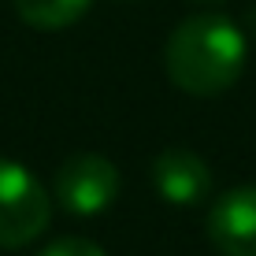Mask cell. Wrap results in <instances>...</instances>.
<instances>
[{
    "mask_svg": "<svg viewBox=\"0 0 256 256\" xmlns=\"http://www.w3.org/2000/svg\"><path fill=\"white\" fill-rule=\"evenodd\" d=\"M52 200L22 164L0 160V249H19L48 226Z\"/></svg>",
    "mask_w": 256,
    "mask_h": 256,
    "instance_id": "7a4b0ae2",
    "label": "cell"
},
{
    "mask_svg": "<svg viewBox=\"0 0 256 256\" xmlns=\"http://www.w3.org/2000/svg\"><path fill=\"white\" fill-rule=\"evenodd\" d=\"M119 197V171L96 152H78L56 171V200L70 216H100Z\"/></svg>",
    "mask_w": 256,
    "mask_h": 256,
    "instance_id": "3957f363",
    "label": "cell"
},
{
    "mask_svg": "<svg viewBox=\"0 0 256 256\" xmlns=\"http://www.w3.org/2000/svg\"><path fill=\"white\" fill-rule=\"evenodd\" d=\"M152 186L167 204L193 208L212 193V171L190 148H164L152 160Z\"/></svg>",
    "mask_w": 256,
    "mask_h": 256,
    "instance_id": "5b68a950",
    "label": "cell"
},
{
    "mask_svg": "<svg viewBox=\"0 0 256 256\" xmlns=\"http://www.w3.org/2000/svg\"><path fill=\"white\" fill-rule=\"evenodd\" d=\"M197 4H223V0H197Z\"/></svg>",
    "mask_w": 256,
    "mask_h": 256,
    "instance_id": "ba28073f",
    "label": "cell"
},
{
    "mask_svg": "<svg viewBox=\"0 0 256 256\" xmlns=\"http://www.w3.org/2000/svg\"><path fill=\"white\" fill-rule=\"evenodd\" d=\"M208 238L223 256H256V186L230 190L212 204Z\"/></svg>",
    "mask_w": 256,
    "mask_h": 256,
    "instance_id": "277c9868",
    "label": "cell"
},
{
    "mask_svg": "<svg viewBox=\"0 0 256 256\" xmlns=\"http://www.w3.org/2000/svg\"><path fill=\"white\" fill-rule=\"evenodd\" d=\"M245 34L223 15H193L167 38L164 67L167 78L190 96H219L245 70Z\"/></svg>",
    "mask_w": 256,
    "mask_h": 256,
    "instance_id": "6da1fadb",
    "label": "cell"
},
{
    "mask_svg": "<svg viewBox=\"0 0 256 256\" xmlns=\"http://www.w3.org/2000/svg\"><path fill=\"white\" fill-rule=\"evenodd\" d=\"M93 8V0H15V12L34 30H67Z\"/></svg>",
    "mask_w": 256,
    "mask_h": 256,
    "instance_id": "8992f818",
    "label": "cell"
},
{
    "mask_svg": "<svg viewBox=\"0 0 256 256\" xmlns=\"http://www.w3.org/2000/svg\"><path fill=\"white\" fill-rule=\"evenodd\" d=\"M41 256H108L100 249V245L86 242V238H60V242H52Z\"/></svg>",
    "mask_w": 256,
    "mask_h": 256,
    "instance_id": "52a82bcc",
    "label": "cell"
}]
</instances>
